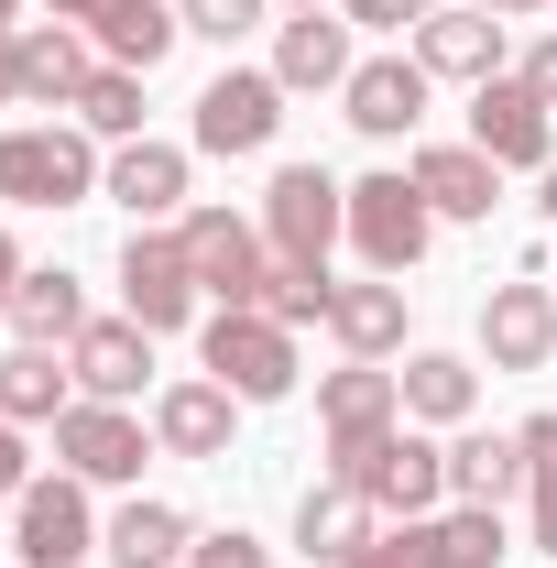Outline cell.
<instances>
[{"mask_svg":"<svg viewBox=\"0 0 557 568\" xmlns=\"http://www.w3.org/2000/svg\"><path fill=\"white\" fill-rule=\"evenodd\" d=\"M22 274H33V263H22V241L0 230V328H11V295H22Z\"/></svg>","mask_w":557,"mask_h":568,"instance_id":"40","label":"cell"},{"mask_svg":"<svg viewBox=\"0 0 557 568\" xmlns=\"http://www.w3.org/2000/svg\"><path fill=\"white\" fill-rule=\"evenodd\" d=\"M350 22H361V33H416L426 11H437V0H340Z\"/></svg>","mask_w":557,"mask_h":568,"instance_id":"37","label":"cell"},{"mask_svg":"<svg viewBox=\"0 0 557 568\" xmlns=\"http://www.w3.org/2000/svg\"><path fill=\"white\" fill-rule=\"evenodd\" d=\"M328 481L372 493V514H448V448L416 426H383L361 448H328Z\"/></svg>","mask_w":557,"mask_h":568,"instance_id":"1","label":"cell"},{"mask_svg":"<svg viewBox=\"0 0 557 568\" xmlns=\"http://www.w3.org/2000/svg\"><path fill=\"white\" fill-rule=\"evenodd\" d=\"M328 328H340V351H350V361H383V351H405V284H394V274L340 284V295H328Z\"/></svg>","mask_w":557,"mask_h":568,"instance_id":"26","label":"cell"},{"mask_svg":"<svg viewBox=\"0 0 557 568\" xmlns=\"http://www.w3.org/2000/svg\"><path fill=\"white\" fill-rule=\"evenodd\" d=\"M482 351H492V372H547L557 361V295L536 274H514V284L482 295Z\"/></svg>","mask_w":557,"mask_h":568,"instance_id":"14","label":"cell"},{"mask_svg":"<svg viewBox=\"0 0 557 568\" xmlns=\"http://www.w3.org/2000/svg\"><path fill=\"white\" fill-rule=\"evenodd\" d=\"M372 536H383L372 525V493H350V481H317V493L295 503V558L306 568H350Z\"/></svg>","mask_w":557,"mask_h":568,"instance_id":"21","label":"cell"},{"mask_svg":"<svg viewBox=\"0 0 557 568\" xmlns=\"http://www.w3.org/2000/svg\"><path fill=\"white\" fill-rule=\"evenodd\" d=\"M22 99V55H11V33H0V110Z\"/></svg>","mask_w":557,"mask_h":568,"instance_id":"41","label":"cell"},{"mask_svg":"<svg viewBox=\"0 0 557 568\" xmlns=\"http://www.w3.org/2000/svg\"><path fill=\"white\" fill-rule=\"evenodd\" d=\"M394 383H405V416L416 426H470V394H482V372H470L459 351H416Z\"/></svg>","mask_w":557,"mask_h":568,"instance_id":"29","label":"cell"},{"mask_svg":"<svg viewBox=\"0 0 557 568\" xmlns=\"http://www.w3.org/2000/svg\"><path fill=\"white\" fill-rule=\"evenodd\" d=\"M470 142H482L503 175H547V164H557V110H547L514 67H503V77H482V88H470Z\"/></svg>","mask_w":557,"mask_h":568,"instance_id":"7","label":"cell"},{"mask_svg":"<svg viewBox=\"0 0 557 568\" xmlns=\"http://www.w3.org/2000/svg\"><path fill=\"white\" fill-rule=\"evenodd\" d=\"M88 44H99L110 67L153 77L175 44H186V11H175V0H99V11H88Z\"/></svg>","mask_w":557,"mask_h":568,"instance_id":"20","label":"cell"},{"mask_svg":"<svg viewBox=\"0 0 557 568\" xmlns=\"http://www.w3.org/2000/svg\"><path fill=\"white\" fill-rule=\"evenodd\" d=\"M198 306H209V295H198L186 241H175V230H132V241H121V317H142V328L164 339V328H198Z\"/></svg>","mask_w":557,"mask_h":568,"instance_id":"9","label":"cell"},{"mask_svg":"<svg viewBox=\"0 0 557 568\" xmlns=\"http://www.w3.org/2000/svg\"><path fill=\"white\" fill-rule=\"evenodd\" d=\"M525 503H536V558H557V459H525Z\"/></svg>","mask_w":557,"mask_h":568,"instance_id":"36","label":"cell"},{"mask_svg":"<svg viewBox=\"0 0 557 568\" xmlns=\"http://www.w3.org/2000/svg\"><path fill=\"white\" fill-rule=\"evenodd\" d=\"M230 426H241V394L219 372H186L153 394V448L164 459H230Z\"/></svg>","mask_w":557,"mask_h":568,"instance_id":"12","label":"cell"},{"mask_svg":"<svg viewBox=\"0 0 557 568\" xmlns=\"http://www.w3.org/2000/svg\"><path fill=\"white\" fill-rule=\"evenodd\" d=\"M11 11H22V0H0V33H22V22H11Z\"/></svg>","mask_w":557,"mask_h":568,"instance_id":"44","label":"cell"},{"mask_svg":"<svg viewBox=\"0 0 557 568\" xmlns=\"http://www.w3.org/2000/svg\"><path fill=\"white\" fill-rule=\"evenodd\" d=\"M186 547H198V525H186L175 503H153V493H132L99 525V558L110 568H186Z\"/></svg>","mask_w":557,"mask_h":568,"instance_id":"23","label":"cell"},{"mask_svg":"<svg viewBox=\"0 0 557 568\" xmlns=\"http://www.w3.org/2000/svg\"><path fill=\"white\" fill-rule=\"evenodd\" d=\"M547 219H557V164H547Z\"/></svg>","mask_w":557,"mask_h":568,"instance_id":"45","label":"cell"},{"mask_svg":"<svg viewBox=\"0 0 557 568\" xmlns=\"http://www.w3.org/2000/svg\"><path fill=\"white\" fill-rule=\"evenodd\" d=\"M426 536H437V568H503L514 558L503 503H448V514H426Z\"/></svg>","mask_w":557,"mask_h":568,"instance_id":"30","label":"cell"},{"mask_svg":"<svg viewBox=\"0 0 557 568\" xmlns=\"http://www.w3.org/2000/svg\"><path fill=\"white\" fill-rule=\"evenodd\" d=\"M263 241H274V263H328L350 241V186L328 164H284L263 186Z\"/></svg>","mask_w":557,"mask_h":568,"instance_id":"4","label":"cell"},{"mask_svg":"<svg viewBox=\"0 0 557 568\" xmlns=\"http://www.w3.org/2000/svg\"><path fill=\"white\" fill-rule=\"evenodd\" d=\"M426 88H437V77H426L416 55H361L350 88H340V121H350V132H372V142H405L426 121Z\"/></svg>","mask_w":557,"mask_h":568,"instance_id":"13","label":"cell"},{"mask_svg":"<svg viewBox=\"0 0 557 568\" xmlns=\"http://www.w3.org/2000/svg\"><path fill=\"white\" fill-rule=\"evenodd\" d=\"M350 568H437V536H426V514H405V525H383V536H372V547H361Z\"/></svg>","mask_w":557,"mask_h":568,"instance_id":"34","label":"cell"},{"mask_svg":"<svg viewBox=\"0 0 557 568\" xmlns=\"http://www.w3.org/2000/svg\"><path fill=\"white\" fill-rule=\"evenodd\" d=\"M11 558L22 568H88L99 558V514H88V481L77 470L22 481V503H11Z\"/></svg>","mask_w":557,"mask_h":568,"instance_id":"8","label":"cell"},{"mask_svg":"<svg viewBox=\"0 0 557 568\" xmlns=\"http://www.w3.org/2000/svg\"><path fill=\"white\" fill-rule=\"evenodd\" d=\"M317 426H328V448H361V437L405 426V383L383 361H340V372H317Z\"/></svg>","mask_w":557,"mask_h":568,"instance_id":"18","label":"cell"},{"mask_svg":"<svg viewBox=\"0 0 557 568\" xmlns=\"http://www.w3.org/2000/svg\"><path fill=\"white\" fill-rule=\"evenodd\" d=\"M350 33H361V22H328V11H295V22H284L274 33V77H284V99H295V88H350V67H361V55H350Z\"/></svg>","mask_w":557,"mask_h":568,"instance_id":"24","label":"cell"},{"mask_svg":"<svg viewBox=\"0 0 557 568\" xmlns=\"http://www.w3.org/2000/svg\"><path fill=\"white\" fill-rule=\"evenodd\" d=\"M88 11H99V0H44V22H77V33H88Z\"/></svg>","mask_w":557,"mask_h":568,"instance_id":"42","label":"cell"},{"mask_svg":"<svg viewBox=\"0 0 557 568\" xmlns=\"http://www.w3.org/2000/svg\"><path fill=\"white\" fill-rule=\"evenodd\" d=\"M77 328H88V295H77L67 263H33L22 295H11V339H33V351H67Z\"/></svg>","mask_w":557,"mask_h":568,"instance_id":"28","label":"cell"},{"mask_svg":"<svg viewBox=\"0 0 557 568\" xmlns=\"http://www.w3.org/2000/svg\"><path fill=\"white\" fill-rule=\"evenodd\" d=\"M186 568H274V547H263V536H241V525H219V536L186 547Z\"/></svg>","mask_w":557,"mask_h":568,"instance_id":"35","label":"cell"},{"mask_svg":"<svg viewBox=\"0 0 557 568\" xmlns=\"http://www.w3.org/2000/svg\"><path fill=\"white\" fill-rule=\"evenodd\" d=\"M175 241H186V263H198V295H209V306H252V295H263V263H274L263 219L186 209V219H175Z\"/></svg>","mask_w":557,"mask_h":568,"instance_id":"6","label":"cell"},{"mask_svg":"<svg viewBox=\"0 0 557 568\" xmlns=\"http://www.w3.org/2000/svg\"><path fill=\"white\" fill-rule=\"evenodd\" d=\"M175 11H186V33H198V44H241V33H263V11H274V0H175Z\"/></svg>","mask_w":557,"mask_h":568,"instance_id":"33","label":"cell"},{"mask_svg":"<svg viewBox=\"0 0 557 568\" xmlns=\"http://www.w3.org/2000/svg\"><path fill=\"white\" fill-rule=\"evenodd\" d=\"M284 11H317V0H284Z\"/></svg>","mask_w":557,"mask_h":568,"instance_id":"46","label":"cell"},{"mask_svg":"<svg viewBox=\"0 0 557 568\" xmlns=\"http://www.w3.org/2000/svg\"><path fill=\"white\" fill-rule=\"evenodd\" d=\"M11 55H22V110H77V88H88V33L77 22H22Z\"/></svg>","mask_w":557,"mask_h":568,"instance_id":"22","label":"cell"},{"mask_svg":"<svg viewBox=\"0 0 557 568\" xmlns=\"http://www.w3.org/2000/svg\"><path fill=\"white\" fill-rule=\"evenodd\" d=\"M426 241H437V209L416 197V175H361L350 186V252L372 263V274H416L426 263Z\"/></svg>","mask_w":557,"mask_h":568,"instance_id":"5","label":"cell"},{"mask_svg":"<svg viewBox=\"0 0 557 568\" xmlns=\"http://www.w3.org/2000/svg\"><path fill=\"white\" fill-rule=\"evenodd\" d=\"M77 132H88V142H142V77L132 67H88V88H77Z\"/></svg>","mask_w":557,"mask_h":568,"instance_id":"31","label":"cell"},{"mask_svg":"<svg viewBox=\"0 0 557 568\" xmlns=\"http://www.w3.org/2000/svg\"><path fill=\"white\" fill-rule=\"evenodd\" d=\"M198 361H209L241 405H284L295 394V328H274L263 306H209L198 317Z\"/></svg>","mask_w":557,"mask_h":568,"instance_id":"3","label":"cell"},{"mask_svg":"<svg viewBox=\"0 0 557 568\" xmlns=\"http://www.w3.org/2000/svg\"><path fill=\"white\" fill-rule=\"evenodd\" d=\"M55 459H67L88 493H99V481H142V459H153V426H142L132 405H88V394H77L67 416H55Z\"/></svg>","mask_w":557,"mask_h":568,"instance_id":"11","label":"cell"},{"mask_svg":"<svg viewBox=\"0 0 557 568\" xmlns=\"http://www.w3.org/2000/svg\"><path fill=\"white\" fill-rule=\"evenodd\" d=\"M514 77H525V88L557 110V33H547V44H525V67H514Z\"/></svg>","mask_w":557,"mask_h":568,"instance_id":"39","label":"cell"},{"mask_svg":"<svg viewBox=\"0 0 557 568\" xmlns=\"http://www.w3.org/2000/svg\"><path fill=\"white\" fill-rule=\"evenodd\" d=\"M22 481H33V459H22V426L0 416V503H22Z\"/></svg>","mask_w":557,"mask_h":568,"instance_id":"38","label":"cell"},{"mask_svg":"<svg viewBox=\"0 0 557 568\" xmlns=\"http://www.w3.org/2000/svg\"><path fill=\"white\" fill-rule=\"evenodd\" d=\"M99 142L67 121H33V132H0V197L11 209H88L99 197Z\"/></svg>","mask_w":557,"mask_h":568,"instance_id":"2","label":"cell"},{"mask_svg":"<svg viewBox=\"0 0 557 568\" xmlns=\"http://www.w3.org/2000/svg\"><path fill=\"white\" fill-rule=\"evenodd\" d=\"M470 11H503V22H514V11H557V0H470Z\"/></svg>","mask_w":557,"mask_h":568,"instance_id":"43","label":"cell"},{"mask_svg":"<svg viewBox=\"0 0 557 568\" xmlns=\"http://www.w3.org/2000/svg\"><path fill=\"white\" fill-rule=\"evenodd\" d=\"M99 197H121V209H132V230L186 219V142H110V175H99Z\"/></svg>","mask_w":557,"mask_h":568,"instance_id":"17","label":"cell"},{"mask_svg":"<svg viewBox=\"0 0 557 568\" xmlns=\"http://www.w3.org/2000/svg\"><path fill=\"white\" fill-rule=\"evenodd\" d=\"M503 11H470V0H437L416 22V67L426 77H459V88H482V77H503Z\"/></svg>","mask_w":557,"mask_h":568,"instance_id":"15","label":"cell"},{"mask_svg":"<svg viewBox=\"0 0 557 568\" xmlns=\"http://www.w3.org/2000/svg\"><path fill=\"white\" fill-rule=\"evenodd\" d=\"M67 405H77L67 351H33V339H11V351H0V416H11V426H55Z\"/></svg>","mask_w":557,"mask_h":568,"instance_id":"25","label":"cell"},{"mask_svg":"<svg viewBox=\"0 0 557 568\" xmlns=\"http://www.w3.org/2000/svg\"><path fill=\"white\" fill-rule=\"evenodd\" d=\"M416 197L437 219H492V197H503V164H492L482 142H416Z\"/></svg>","mask_w":557,"mask_h":568,"instance_id":"19","label":"cell"},{"mask_svg":"<svg viewBox=\"0 0 557 568\" xmlns=\"http://www.w3.org/2000/svg\"><path fill=\"white\" fill-rule=\"evenodd\" d=\"M284 132V77L274 67H219L198 88V153H274Z\"/></svg>","mask_w":557,"mask_h":568,"instance_id":"10","label":"cell"},{"mask_svg":"<svg viewBox=\"0 0 557 568\" xmlns=\"http://www.w3.org/2000/svg\"><path fill=\"white\" fill-rule=\"evenodd\" d=\"M328 295H340L328 263H263V295H252V306H263L274 328H317V317H328Z\"/></svg>","mask_w":557,"mask_h":568,"instance_id":"32","label":"cell"},{"mask_svg":"<svg viewBox=\"0 0 557 568\" xmlns=\"http://www.w3.org/2000/svg\"><path fill=\"white\" fill-rule=\"evenodd\" d=\"M67 372H77L88 405H132L142 372H153V328H142V317H88L67 339Z\"/></svg>","mask_w":557,"mask_h":568,"instance_id":"16","label":"cell"},{"mask_svg":"<svg viewBox=\"0 0 557 568\" xmlns=\"http://www.w3.org/2000/svg\"><path fill=\"white\" fill-rule=\"evenodd\" d=\"M514 493H525V437L459 426L448 437V503H514Z\"/></svg>","mask_w":557,"mask_h":568,"instance_id":"27","label":"cell"}]
</instances>
